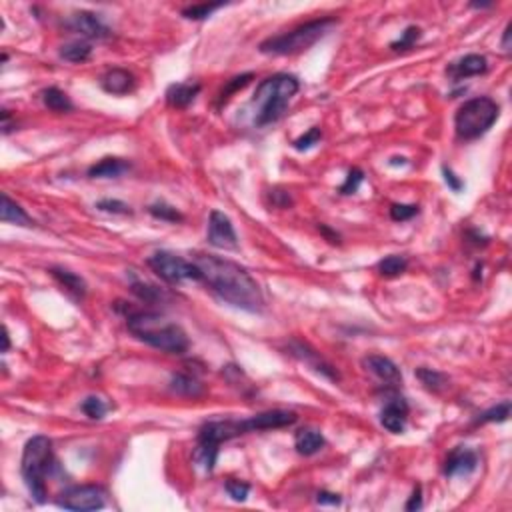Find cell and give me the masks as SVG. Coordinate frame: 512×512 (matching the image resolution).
Wrapping results in <instances>:
<instances>
[{"label": "cell", "instance_id": "cell-36", "mask_svg": "<svg viewBox=\"0 0 512 512\" xmlns=\"http://www.w3.org/2000/svg\"><path fill=\"white\" fill-rule=\"evenodd\" d=\"M252 78H254V75H252V73H246V75L235 76L232 80H228V85H226V87L223 88V92H220V104L230 99V96H232L235 92L242 90V88L246 87V85H249Z\"/></svg>", "mask_w": 512, "mask_h": 512}, {"label": "cell", "instance_id": "cell-16", "mask_svg": "<svg viewBox=\"0 0 512 512\" xmlns=\"http://www.w3.org/2000/svg\"><path fill=\"white\" fill-rule=\"evenodd\" d=\"M363 364L366 366V370H370L376 378H380L382 382L397 387L402 382V375H400L399 366L392 363L388 356L382 354H370V356H364Z\"/></svg>", "mask_w": 512, "mask_h": 512}, {"label": "cell", "instance_id": "cell-7", "mask_svg": "<svg viewBox=\"0 0 512 512\" xmlns=\"http://www.w3.org/2000/svg\"><path fill=\"white\" fill-rule=\"evenodd\" d=\"M249 435L244 428V420H211L202 425L199 430V447H196V461L213 473L214 464L218 461L220 444L230 438Z\"/></svg>", "mask_w": 512, "mask_h": 512}, {"label": "cell", "instance_id": "cell-46", "mask_svg": "<svg viewBox=\"0 0 512 512\" xmlns=\"http://www.w3.org/2000/svg\"><path fill=\"white\" fill-rule=\"evenodd\" d=\"M13 130V118H11V113L6 108H2V135H11Z\"/></svg>", "mask_w": 512, "mask_h": 512}, {"label": "cell", "instance_id": "cell-12", "mask_svg": "<svg viewBox=\"0 0 512 512\" xmlns=\"http://www.w3.org/2000/svg\"><path fill=\"white\" fill-rule=\"evenodd\" d=\"M68 28L78 32V35H82L85 38L102 40V38L111 37V28L104 25L96 14L87 13V11H80V13L73 14L70 20H68Z\"/></svg>", "mask_w": 512, "mask_h": 512}, {"label": "cell", "instance_id": "cell-10", "mask_svg": "<svg viewBox=\"0 0 512 512\" xmlns=\"http://www.w3.org/2000/svg\"><path fill=\"white\" fill-rule=\"evenodd\" d=\"M208 244L225 250L238 249V237L235 232V226L230 223V218L220 211H213L211 218H208Z\"/></svg>", "mask_w": 512, "mask_h": 512}, {"label": "cell", "instance_id": "cell-14", "mask_svg": "<svg viewBox=\"0 0 512 512\" xmlns=\"http://www.w3.org/2000/svg\"><path fill=\"white\" fill-rule=\"evenodd\" d=\"M290 354L292 356H296L299 361H302V363H306L311 368H314L318 375H323L326 376L328 380H338L340 376H338L337 373V368L332 366V364H328L316 352V350H313L308 344H304V342H290Z\"/></svg>", "mask_w": 512, "mask_h": 512}, {"label": "cell", "instance_id": "cell-4", "mask_svg": "<svg viewBox=\"0 0 512 512\" xmlns=\"http://www.w3.org/2000/svg\"><path fill=\"white\" fill-rule=\"evenodd\" d=\"M338 20L335 16H325L316 18L311 23L296 26L294 30L270 37L261 42L258 50L263 54H275V56H288V54H299L302 50H308L314 46L320 38H325L332 26H337Z\"/></svg>", "mask_w": 512, "mask_h": 512}, {"label": "cell", "instance_id": "cell-11", "mask_svg": "<svg viewBox=\"0 0 512 512\" xmlns=\"http://www.w3.org/2000/svg\"><path fill=\"white\" fill-rule=\"evenodd\" d=\"M296 420H299V416L292 411H266V413L254 414L250 418H244V428H246V432L273 430V428L292 426Z\"/></svg>", "mask_w": 512, "mask_h": 512}, {"label": "cell", "instance_id": "cell-13", "mask_svg": "<svg viewBox=\"0 0 512 512\" xmlns=\"http://www.w3.org/2000/svg\"><path fill=\"white\" fill-rule=\"evenodd\" d=\"M408 418V404L402 397H392L380 413V425L392 435H402Z\"/></svg>", "mask_w": 512, "mask_h": 512}, {"label": "cell", "instance_id": "cell-43", "mask_svg": "<svg viewBox=\"0 0 512 512\" xmlns=\"http://www.w3.org/2000/svg\"><path fill=\"white\" fill-rule=\"evenodd\" d=\"M273 204L278 208H288L292 204V199L285 190H273Z\"/></svg>", "mask_w": 512, "mask_h": 512}, {"label": "cell", "instance_id": "cell-33", "mask_svg": "<svg viewBox=\"0 0 512 512\" xmlns=\"http://www.w3.org/2000/svg\"><path fill=\"white\" fill-rule=\"evenodd\" d=\"M80 408H82V413L87 414L90 420H100V418H104V414L108 413V404L102 399H99V397H87L82 400Z\"/></svg>", "mask_w": 512, "mask_h": 512}, {"label": "cell", "instance_id": "cell-3", "mask_svg": "<svg viewBox=\"0 0 512 512\" xmlns=\"http://www.w3.org/2000/svg\"><path fill=\"white\" fill-rule=\"evenodd\" d=\"M299 90V78L292 75H275L263 80L252 96V104L256 106L254 125L268 126L280 120Z\"/></svg>", "mask_w": 512, "mask_h": 512}, {"label": "cell", "instance_id": "cell-9", "mask_svg": "<svg viewBox=\"0 0 512 512\" xmlns=\"http://www.w3.org/2000/svg\"><path fill=\"white\" fill-rule=\"evenodd\" d=\"M104 490L96 485H82V487H70L56 500V504L66 511L90 512L104 508Z\"/></svg>", "mask_w": 512, "mask_h": 512}, {"label": "cell", "instance_id": "cell-31", "mask_svg": "<svg viewBox=\"0 0 512 512\" xmlns=\"http://www.w3.org/2000/svg\"><path fill=\"white\" fill-rule=\"evenodd\" d=\"M149 213L156 218V220H164V223H180L185 220V216L176 211L175 206L166 204V202H156V204H150Z\"/></svg>", "mask_w": 512, "mask_h": 512}, {"label": "cell", "instance_id": "cell-37", "mask_svg": "<svg viewBox=\"0 0 512 512\" xmlns=\"http://www.w3.org/2000/svg\"><path fill=\"white\" fill-rule=\"evenodd\" d=\"M96 208L102 211V213H108V214H132V208H130V204H126L123 200H116V199H102L96 202Z\"/></svg>", "mask_w": 512, "mask_h": 512}, {"label": "cell", "instance_id": "cell-2", "mask_svg": "<svg viewBox=\"0 0 512 512\" xmlns=\"http://www.w3.org/2000/svg\"><path fill=\"white\" fill-rule=\"evenodd\" d=\"M126 326L138 340L166 354H185L190 346L187 332L178 325L166 323L156 313H130L126 316Z\"/></svg>", "mask_w": 512, "mask_h": 512}, {"label": "cell", "instance_id": "cell-30", "mask_svg": "<svg viewBox=\"0 0 512 512\" xmlns=\"http://www.w3.org/2000/svg\"><path fill=\"white\" fill-rule=\"evenodd\" d=\"M511 400H504V402H500L497 406H492L490 411L487 413H482L478 418H476V425H487V423H504V420H508V416H511Z\"/></svg>", "mask_w": 512, "mask_h": 512}, {"label": "cell", "instance_id": "cell-24", "mask_svg": "<svg viewBox=\"0 0 512 512\" xmlns=\"http://www.w3.org/2000/svg\"><path fill=\"white\" fill-rule=\"evenodd\" d=\"M50 275L54 276L61 285H63L68 292H73L76 299H85L87 296V282L82 276H78L73 270H66V268H61V266H54L50 268Z\"/></svg>", "mask_w": 512, "mask_h": 512}, {"label": "cell", "instance_id": "cell-49", "mask_svg": "<svg viewBox=\"0 0 512 512\" xmlns=\"http://www.w3.org/2000/svg\"><path fill=\"white\" fill-rule=\"evenodd\" d=\"M397 164H406V158H402V156H394V158H390V166H397Z\"/></svg>", "mask_w": 512, "mask_h": 512}, {"label": "cell", "instance_id": "cell-48", "mask_svg": "<svg viewBox=\"0 0 512 512\" xmlns=\"http://www.w3.org/2000/svg\"><path fill=\"white\" fill-rule=\"evenodd\" d=\"M2 340H4L2 352H8V349H11V337H8V328L6 326H4V337H2Z\"/></svg>", "mask_w": 512, "mask_h": 512}, {"label": "cell", "instance_id": "cell-40", "mask_svg": "<svg viewBox=\"0 0 512 512\" xmlns=\"http://www.w3.org/2000/svg\"><path fill=\"white\" fill-rule=\"evenodd\" d=\"M226 492L232 497L235 500L238 502H242V500H246L250 492V485L246 482H242V480H235V478H230L228 482H226Z\"/></svg>", "mask_w": 512, "mask_h": 512}, {"label": "cell", "instance_id": "cell-42", "mask_svg": "<svg viewBox=\"0 0 512 512\" xmlns=\"http://www.w3.org/2000/svg\"><path fill=\"white\" fill-rule=\"evenodd\" d=\"M316 502H318V504H323V506H326V504H330V506H338V504L342 502V499H340V494L328 492V490H320V492L316 494Z\"/></svg>", "mask_w": 512, "mask_h": 512}, {"label": "cell", "instance_id": "cell-15", "mask_svg": "<svg viewBox=\"0 0 512 512\" xmlns=\"http://www.w3.org/2000/svg\"><path fill=\"white\" fill-rule=\"evenodd\" d=\"M478 468V454L475 450L458 447L449 454L444 463V475L447 476H463L470 475Z\"/></svg>", "mask_w": 512, "mask_h": 512}, {"label": "cell", "instance_id": "cell-5", "mask_svg": "<svg viewBox=\"0 0 512 512\" xmlns=\"http://www.w3.org/2000/svg\"><path fill=\"white\" fill-rule=\"evenodd\" d=\"M52 463V442L49 437H32L26 442L20 470L26 487L38 504L46 502V475Z\"/></svg>", "mask_w": 512, "mask_h": 512}, {"label": "cell", "instance_id": "cell-20", "mask_svg": "<svg viewBox=\"0 0 512 512\" xmlns=\"http://www.w3.org/2000/svg\"><path fill=\"white\" fill-rule=\"evenodd\" d=\"M294 447L302 456H313L325 449V437L314 428H300L294 435Z\"/></svg>", "mask_w": 512, "mask_h": 512}, {"label": "cell", "instance_id": "cell-17", "mask_svg": "<svg viewBox=\"0 0 512 512\" xmlns=\"http://www.w3.org/2000/svg\"><path fill=\"white\" fill-rule=\"evenodd\" d=\"M100 87L104 92L114 94V96H125L128 92H132L137 87L135 75L128 73L125 68H113L106 75L100 78Z\"/></svg>", "mask_w": 512, "mask_h": 512}, {"label": "cell", "instance_id": "cell-1", "mask_svg": "<svg viewBox=\"0 0 512 512\" xmlns=\"http://www.w3.org/2000/svg\"><path fill=\"white\" fill-rule=\"evenodd\" d=\"M194 264L202 273V282L225 302L246 313H261L264 308L263 290L244 266L213 254H194Z\"/></svg>", "mask_w": 512, "mask_h": 512}, {"label": "cell", "instance_id": "cell-41", "mask_svg": "<svg viewBox=\"0 0 512 512\" xmlns=\"http://www.w3.org/2000/svg\"><path fill=\"white\" fill-rule=\"evenodd\" d=\"M442 175H444V182L449 185L452 192H461L464 188V182L450 170L449 166H442Z\"/></svg>", "mask_w": 512, "mask_h": 512}, {"label": "cell", "instance_id": "cell-44", "mask_svg": "<svg viewBox=\"0 0 512 512\" xmlns=\"http://www.w3.org/2000/svg\"><path fill=\"white\" fill-rule=\"evenodd\" d=\"M420 508H423V488L416 487L414 488L411 500L406 502V511L414 512V511H420Z\"/></svg>", "mask_w": 512, "mask_h": 512}, {"label": "cell", "instance_id": "cell-34", "mask_svg": "<svg viewBox=\"0 0 512 512\" xmlns=\"http://www.w3.org/2000/svg\"><path fill=\"white\" fill-rule=\"evenodd\" d=\"M420 37H423V30H420L418 26H408V28L400 35L399 40H394V42L390 44V49L394 50V52L413 49L414 44H416V40Z\"/></svg>", "mask_w": 512, "mask_h": 512}, {"label": "cell", "instance_id": "cell-25", "mask_svg": "<svg viewBox=\"0 0 512 512\" xmlns=\"http://www.w3.org/2000/svg\"><path fill=\"white\" fill-rule=\"evenodd\" d=\"M42 102H44V106L49 111H52V113L66 114L75 111V104L70 102L68 94L56 87H50L46 90H42Z\"/></svg>", "mask_w": 512, "mask_h": 512}, {"label": "cell", "instance_id": "cell-6", "mask_svg": "<svg viewBox=\"0 0 512 512\" xmlns=\"http://www.w3.org/2000/svg\"><path fill=\"white\" fill-rule=\"evenodd\" d=\"M499 104L490 96H478L464 102L454 114V130L461 140H476L485 137L499 120Z\"/></svg>", "mask_w": 512, "mask_h": 512}, {"label": "cell", "instance_id": "cell-18", "mask_svg": "<svg viewBox=\"0 0 512 512\" xmlns=\"http://www.w3.org/2000/svg\"><path fill=\"white\" fill-rule=\"evenodd\" d=\"M488 70V61L482 54H466L461 61L452 63L449 66V73L454 80H463V78H470V76L485 75Z\"/></svg>", "mask_w": 512, "mask_h": 512}, {"label": "cell", "instance_id": "cell-23", "mask_svg": "<svg viewBox=\"0 0 512 512\" xmlns=\"http://www.w3.org/2000/svg\"><path fill=\"white\" fill-rule=\"evenodd\" d=\"M0 218L6 225H18V226H32L35 220L26 214L25 208H20V204H16L6 192L2 194V208H0Z\"/></svg>", "mask_w": 512, "mask_h": 512}, {"label": "cell", "instance_id": "cell-28", "mask_svg": "<svg viewBox=\"0 0 512 512\" xmlns=\"http://www.w3.org/2000/svg\"><path fill=\"white\" fill-rule=\"evenodd\" d=\"M130 290H132V294H137L142 302H149V304H156V302H161V300L164 299L163 288L149 285V282H142V280H132Z\"/></svg>", "mask_w": 512, "mask_h": 512}, {"label": "cell", "instance_id": "cell-27", "mask_svg": "<svg viewBox=\"0 0 512 512\" xmlns=\"http://www.w3.org/2000/svg\"><path fill=\"white\" fill-rule=\"evenodd\" d=\"M416 378L430 392H440V390H444V388L449 387V376L438 373V370H432V368H425V366L416 370Z\"/></svg>", "mask_w": 512, "mask_h": 512}, {"label": "cell", "instance_id": "cell-8", "mask_svg": "<svg viewBox=\"0 0 512 512\" xmlns=\"http://www.w3.org/2000/svg\"><path fill=\"white\" fill-rule=\"evenodd\" d=\"M152 273L168 285H180L185 280H202V273L194 263H188L170 252H154L146 261Z\"/></svg>", "mask_w": 512, "mask_h": 512}, {"label": "cell", "instance_id": "cell-21", "mask_svg": "<svg viewBox=\"0 0 512 512\" xmlns=\"http://www.w3.org/2000/svg\"><path fill=\"white\" fill-rule=\"evenodd\" d=\"M130 170V163L123 158H102L100 163L92 164L88 168L90 178H118Z\"/></svg>", "mask_w": 512, "mask_h": 512}, {"label": "cell", "instance_id": "cell-29", "mask_svg": "<svg viewBox=\"0 0 512 512\" xmlns=\"http://www.w3.org/2000/svg\"><path fill=\"white\" fill-rule=\"evenodd\" d=\"M408 268V261L400 254H392V256H387L378 263V273L387 278H392V276H399L402 273H406Z\"/></svg>", "mask_w": 512, "mask_h": 512}, {"label": "cell", "instance_id": "cell-38", "mask_svg": "<svg viewBox=\"0 0 512 512\" xmlns=\"http://www.w3.org/2000/svg\"><path fill=\"white\" fill-rule=\"evenodd\" d=\"M320 138H323V132H320V128L318 126H313L306 135H302L300 138H296L294 142H292V146L296 150H311L313 146H316L318 142H320Z\"/></svg>", "mask_w": 512, "mask_h": 512}, {"label": "cell", "instance_id": "cell-22", "mask_svg": "<svg viewBox=\"0 0 512 512\" xmlns=\"http://www.w3.org/2000/svg\"><path fill=\"white\" fill-rule=\"evenodd\" d=\"M170 390L175 394H178V397H187V399H200L206 392V388H204V385L200 382L199 378H194L190 375H182V373L170 378Z\"/></svg>", "mask_w": 512, "mask_h": 512}, {"label": "cell", "instance_id": "cell-26", "mask_svg": "<svg viewBox=\"0 0 512 512\" xmlns=\"http://www.w3.org/2000/svg\"><path fill=\"white\" fill-rule=\"evenodd\" d=\"M90 54H92V46L88 42H82V40L68 42L61 49V58H64L66 63H87Z\"/></svg>", "mask_w": 512, "mask_h": 512}, {"label": "cell", "instance_id": "cell-19", "mask_svg": "<svg viewBox=\"0 0 512 512\" xmlns=\"http://www.w3.org/2000/svg\"><path fill=\"white\" fill-rule=\"evenodd\" d=\"M200 85H187V82H178V85H170L166 88V102L173 108H187L188 104H192V100L199 96Z\"/></svg>", "mask_w": 512, "mask_h": 512}, {"label": "cell", "instance_id": "cell-35", "mask_svg": "<svg viewBox=\"0 0 512 512\" xmlns=\"http://www.w3.org/2000/svg\"><path fill=\"white\" fill-rule=\"evenodd\" d=\"M363 180H364V173L361 168H350L349 175H346V180L342 182V187L338 188V192L344 194V196L354 194V192H358V188L363 185Z\"/></svg>", "mask_w": 512, "mask_h": 512}, {"label": "cell", "instance_id": "cell-47", "mask_svg": "<svg viewBox=\"0 0 512 512\" xmlns=\"http://www.w3.org/2000/svg\"><path fill=\"white\" fill-rule=\"evenodd\" d=\"M502 49L511 50V25L504 28V37H502Z\"/></svg>", "mask_w": 512, "mask_h": 512}, {"label": "cell", "instance_id": "cell-45", "mask_svg": "<svg viewBox=\"0 0 512 512\" xmlns=\"http://www.w3.org/2000/svg\"><path fill=\"white\" fill-rule=\"evenodd\" d=\"M318 230H320V232L325 235L328 242H332V244H340V237H338V232L330 230V228H328L326 225H318Z\"/></svg>", "mask_w": 512, "mask_h": 512}, {"label": "cell", "instance_id": "cell-32", "mask_svg": "<svg viewBox=\"0 0 512 512\" xmlns=\"http://www.w3.org/2000/svg\"><path fill=\"white\" fill-rule=\"evenodd\" d=\"M225 4L223 2H213V4H208V2H204V4H192V6H187L185 11H182V16L188 18V20H204V18H208L214 11H218V8H223Z\"/></svg>", "mask_w": 512, "mask_h": 512}, {"label": "cell", "instance_id": "cell-39", "mask_svg": "<svg viewBox=\"0 0 512 512\" xmlns=\"http://www.w3.org/2000/svg\"><path fill=\"white\" fill-rule=\"evenodd\" d=\"M416 214H418V206L416 204H392L390 206V218L397 220V223L411 220Z\"/></svg>", "mask_w": 512, "mask_h": 512}]
</instances>
